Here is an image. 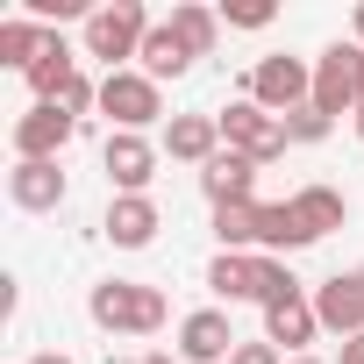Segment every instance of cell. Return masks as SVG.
<instances>
[{
  "label": "cell",
  "instance_id": "cell-1",
  "mask_svg": "<svg viewBox=\"0 0 364 364\" xmlns=\"http://www.w3.org/2000/svg\"><path fill=\"white\" fill-rule=\"evenodd\" d=\"M86 314H93L107 336H157L171 307H164V293L143 286V279H100V286L86 293Z\"/></svg>",
  "mask_w": 364,
  "mask_h": 364
},
{
  "label": "cell",
  "instance_id": "cell-2",
  "mask_svg": "<svg viewBox=\"0 0 364 364\" xmlns=\"http://www.w3.org/2000/svg\"><path fill=\"white\" fill-rule=\"evenodd\" d=\"M157 22L143 15V0H114V8H93L86 15V58H100L107 72H129L122 58H143V36Z\"/></svg>",
  "mask_w": 364,
  "mask_h": 364
},
{
  "label": "cell",
  "instance_id": "cell-3",
  "mask_svg": "<svg viewBox=\"0 0 364 364\" xmlns=\"http://www.w3.org/2000/svg\"><path fill=\"white\" fill-rule=\"evenodd\" d=\"M215 122H222V143H229V150H243L250 164H272V157H286V143H293V136H286V122H279V114H264L250 93H243V100H229Z\"/></svg>",
  "mask_w": 364,
  "mask_h": 364
},
{
  "label": "cell",
  "instance_id": "cell-4",
  "mask_svg": "<svg viewBox=\"0 0 364 364\" xmlns=\"http://www.w3.org/2000/svg\"><path fill=\"white\" fill-rule=\"evenodd\" d=\"M250 100L286 122L293 107L314 100V65H307V58H257V65H250Z\"/></svg>",
  "mask_w": 364,
  "mask_h": 364
},
{
  "label": "cell",
  "instance_id": "cell-5",
  "mask_svg": "<svg viewBox=\"0 0 364 364\" xmlns=\"http://www.w3.org/2000/svg\"><path fill=\"white\" fill-rule=\"evenodd\" d=\"M100 114H107L114 129L143 136V129L164 114V100H157V79H143V72H107V79H100Z\"/></svg>",
  "mask_w": 364,
  "mask_h": 364
},
{
  "label": "cell",
  "instance_id": "cell-6",
  "mask_svg": "<svg viewBox=\"0 0 364 364\" xmlns=\"http://www.w3.org/2000/svg\"><path fill=\"white\" fill-rule=\"evenodd\" d=\"M314 107L336 122V114H357V43H328L314 58Z\"/></svg>",
  "mask_w": 364,
  "mask_h": 364
},
{
  "label": "cell",
  "instance_id": "cell-7",
  "mask_svg": "<svg viewBox=\"0 0 364 364\" xmlns=\"http://www.w3.org/2000/svg\"><path fill=\"white\" fill-rule=\"evenodd\" d=\"M236 343H243V336L229 328L222 307H193L186 321H178V357H186V364H229Z\"/></svg>",
  "mask_w": 364,
  "mask_h": 364
},
{
  "label": "cell",
  "instance_id": "cell-8",
  "mask_svg": "<svg viewBox=\"0 0 364 364\" xmlns=\"http://www.w3.org/2000/svg\"><path fill=\"white\" fill-rule=\"evenodd\" d=\"M79 136V122L58 107V100H36L22 122H15V157H43V164H58V150Z\"/></svg>",
  "mask_w": 364,
  "mask_h": 364
},
{
  "label": "cell",
  "instance_id": "cell-9",
  "mask_svg": "<svg viewBox=\"0 0 364 364\" xmlns=\"http://www.w3.org/2000/svg\"><path fill=\"white\" fill-rule=\"evenodd\" d=\"M314 314H321V328L328 336H364V272H336V279H321L314 286Z\"/></svg>",
  "mask_w": 364,
  "mask_h": 364
},
{
  "label": "cell",
  "instance_id": "cell-10",
  "mask_svg": "<svg viewBox=\"0 0 364 364\" xmlns=\"http://www.w3.org/2000/svg\"><path fill=\"white\" fill-rule=\"evenodd\" d=\"M100 164H107V186H114V193H143L150 178H157V143H150V136L114 129V136H107V150H100Z\"/></svg>",
  "mask_w": 364,
  "mask_h": 364
},
{
  "label": "cell",
  "instance_id": "cell-11",
  "mask_svg": "<svg viewBox=\"0 0 364 364\" xmlns=\"http://www.w3.org/2000/svg\"><path fill=\"white\" fill-rule=\"evenodd\" d=\"M8 200H15L22 215H58V208H65V171L43 164V157H15V171H8Z\"/></svg>",
  "mask_w": 364,
  "mask_h": 364
},
{
  "label": "cell",
  "instance_id": "cell-12",
  "mask_svg": "<svg viewBox=\"0 0 364 364\" xmlns=\"http://www.w3.org/2000/svg\"><path fill=\"white\" fill-rule=\"evenodd\" d=\"M100 229H107L114 250H150V243H157V200H150V193H114Z\"/></svg>",
  "mask_w": 364,
  "mask_h": 364
},
{
  "label": "cell",
  "instance_id": "cell-13",
  "mask_svg": "<svg viewBox=\"0 0 364 364\" xmlns=\"http://www.w3.org/2000/svg\"><path fill=\"white\" fill-rule=\"evenodd\" d=\"M164 150H171L178 164H200V171H208L229 143H222V122H215V114H171V122H164Z\"/></svg>",
  "mask_w": 364,
  "mask_h": 364
},
{
  "label": "cell",
  "instance_id": "cell-14",
  "mask_svg": "<svg viewBox=\"0 0 364 364\" xmlns=\"http://www.w3.org/2000/svg\"><path fill=\"white\" fill-rule=\"evenodd\" d=\"M286 208H293V222H300V236H307V243H321L328 229H343V222H350V200H343L336 186H300V193H286Z\"/></svg>",
  "mask_w": 364,
  "mask_h": 364
},
{
  "label": "cell",
  "instance_id": "cell-15",
  "mask_svg": "<svg viewBox=\"0 0 364 364\" xmlns=\"http://www.w3.org/2000/svg\"><path fill=\"white\" fill-rule=\"evenodd\" d=\"M321 336V314L314 300H286V307H264V343H279L286 357H307V343Z\"/></svg>",
  "mask_w": 364,
  "mask_h": 364
},
{
  "label": "cell",
  "instance_id": "cell-16",
  "mask_svg": "<svg viewBox=\"0 0 364 364\" xmlns=\"http://www.w3.org/2000/svg\"><path fill=\"white\" fill-rule=\"evenodd\" d=\"M250 186H257V164H250L243 150H222V157L200 171V193H208L215 208H243V200H250Z\"/></svg>",
  "mask_w": 364,
  "mask_h": 364
},
{
  "label": "cell",
  "instance_id": "cell-17",
  "mask_svg": "<svg viewBox=\"0 0 364 364\" xmlns=\"http://www.w3.org/2000/svg\"><path fill=\"white\" fill-rule=\"evenodd\" d=\"M136 72H143V79H157V86H164V79H186V72H193V50L178 43V29H171V22H157V29L143 36Z\"/></svg>",
  "mask_w": 364,
  "mask_h": 364
},
{
  "label": "cell",
  "instance_id": "cell-18",
  "mask_svg": "<svg viewBox=\"0 0 364 364\" xmlns=\"http://www.w3.org/2000/svg\"><path fill=\"white\" fill-rule=\"evenodd\" d=\"M22 79H29V93H36V100H58V93L79 79V58L65 50V36H50V43H43V58H36Z\"/></svg>",
  "mask_w": 364,
  "mask_h": 364
},
{
  "label": "cell",
  "instance_id": "cell-19",
  "mask_svg": "<svg viewBox=\"0 0 364 364\" xmlns=\"http://www.w3.org/2000/svg\"><path fill=\"white\" fill-rule=\"evenodd\" d=\"M43 22L36 15H8V22H0V65H15V72H29L36 58H43Z\"/></svg>",
  "mask_w": 364,
  "mask_h": 364
},
{
  "label": "cell",
  "instance_id": "cell-20",
  "mask_svg": "<svg viewBox=\"0 0 364 364\" xmlns=\"http://www.w3.org/2000/svg\"><path fill=\"white\" fill-rule=\"evenodd\" d=\"M171 29H178V43H186L193 58H208V50L222 43V15L200 8V0H178V8H171Z\"/></svg>",
  "mask_w": 364,
  "mask_h": 364
},
{
  "label": "cell",
  "instance_id": "cell-21",
  "mask_svg": "<svg viewBox=\"0 0 364 364\" xmlns=\"http://www.w3.org/2000/svg\"><path fill=\"white\" fill-rule=\"evenodd\" d=\"M208 293H222V300H257V257L222 250V257L208 264Z\"/></svg>",
  "mask_w": 364,
  "mask_h": 364
},
{
  "label": "cell",
  "instance_id": "cell-22",
  "mask_svg": "<svg viewBox=\"0 0 364 364\" xmlns=\"http://www.w3.org/2000/svg\"><path fill=\"white\" fill-rule=\"evenodd\" d=\"M257 243L264 250H307V236H300V222H293L286 200H257Z\"/></svg>",
  "mask_w": 364,
  "mask_h": 364
},
{
  "label": "cell",
  "instance_id": "cell-23",
  "mask_svg": "<svg viewBox=\"0 0 364 364\" xmlns=\"http://www.w3.org/2000/svg\"><path fill=\"white\" fill-rule=\"evenodd\" d=\"M215 243L236 250V257H250V243H257V200H243V208H215Z\"/></svg>",
  "mask_w": 364,
  "mask_h": 364
},
{
  "label": "cell",
  "instance_id": "cell-24",
  "mask_svg": "<svg viewBox=\"0 0 364 364\" xmlns=\"http://www.w3.org/2000/svg\"><path fill=\"white\" fill-rule=\"evenodd\" d=\"M257 300H264V307H286V300H307V293H300L293 264H279V257H257Z\"/></svg>",
  "mask_w": 364,
  "mask_h": 364
},
{
  "label": "cell",
  "instance_id": "cell-25",
  "mask_svg": "<svg viewBox=\"0 0 364 364\" xmlns=\"http://www.w3.org/2000/svg\"><path fill=\"white\" fill-rule=\"evenodd\" d=\"M272 0H229V8H222V29H272Z\"/></svg>",
  "mask_w": 364,
  "mask_h": 364
},
{
  "label": "cell",
  "instance_id": "cell-26",
  "mask_svg": "<svg viewBox=\"0 0 364 364\" xmlns=\"http://www.w3.org/2000/svg\"><path fill=\"white\" fill-rule=\"evenodd\" d=\"M328 129H336V122H328V114H321V107H314V100H307V107H293V114H286V136H293V143H321V136H328Z\"/></svg>",
  "mask_w": 364,
  "mask_h": 364
},
{
  "label": "cell",
  "instance_id": "cell-27",
  "mask_svg": "<svg viewBox=\"0 0 364 364\" xmlns=\"http://www.w3.org/2000/svg\"><path fill=\"white\" fill-rule=\"evenodd\" d=\"M58 107H65V114H72V122H79V114H93V107H100V86H93V79H86V72H79V79H72V86H65V93H58Z\"/></svg>",
  "mask_w": 364,
  "mask_h": 364
},
{
  "label": "cell",
  "instance_id": "cell-28",
  "mask_svg": "<svg viewBox=\"0 0 364 364\" xmlns=\"http://www.w3.org/2000/svg\"><path fill=\"white\" fill-rule=\"evenodd\" d=\"M229 364H286V357H279V343H264V336H257V343H236V357H229Z\"/></svg>",
  "mask_w": 364,
  "mask_h": 364
},
{
  "label": "cell",
  "instance_id": "cell-29",
  "mask_svg": "<svg viewBox=\"0 0 364 364\" xmlns=\"http://www.w3.org/2000/svg\"><path fill=\"white\" fill-rule=\"evenodd\" d=\"M336 364H364V336H350V343H343V357H336Z\"/></svg>",
  "mask_w": 364,
  "mask_h": 364
},
{
  "label": "cell",
  "instance_id": "cell-30",
  "mask_svg": "<svg viewBox=\"0 0 364 364\" xmlns=\"http://www.w3.org/2000/svg\"><path fill=\"white\" fill-rule=\"evenodd\" d=\"M29 364H72V357H65V350H36Z\"/></svg>",
  "mask_w": 364,
  "mask_h": 364
},
{
  "label": "cell",
  "instance_id": "cell-31",
  "mask_svg": "<svg viewBox=\"0 0 364 364\" xmlns=\"http://www.w3.org/2000/svg\"><path fill=\"white\" fill-rule=\"evenodd\" d=\"M357 107H364V43H357Z\"/></svg>",
  "mask_w": 364,
  "mask_h": 364
},
{
  "label": "cell",
  "instance_id": "cell-32",
  "mask_svg": "<svg viewBox=\"0 0 364 364\" xmlns=\"http://www.w3.org/2000/svg\"><path fill=\"white\" fill-rule=\"evenodd\" d=\"M136 364H171V350H150V357H136Z\"/></svg>",
  "mask_w": 364,
  "mask_h": 364
},
{
  "label": "cell",
  "instance_id": "cell-33",
  "mask_svg": "<svg viewBox=\"0 0 364 364\" xmlns=\"http://www.w3.org/2000/svg\"><path fill=\"white\" fill-rule=\"evenodd\" d=\"M350 22H357V43H364V0H357V15H350Z\"/></svg>",
  "mask_w": 364,
  "mask_h": 364
},
{
  "label": "cell",
  "instance_id": "cell-34",
  "mask_svg": "<svg viewBox=\"0 0 364 364\" xmlns=\"http://www.w3.org/2000/svg\"><path fill=\"white\" fill-rule=\"evenodd\" d=\"M350 122H357V143H364V107H357V114H350Z\"/></svg>",
  "mask_w": 364,
  "mask_h": 364
},
{
  "label": "cell",
  "instance_id": "cell-35",
  "mask_svg": "<svg viewBox=\"0 0 364 364\" xmlns=\"http://www.w3.org/2000/svg\"><path fill=\"white\" fill-rule=\"evenodd\" d=\"M286 364H321V357H286Z\"/></svg>",
  "mask_w": 364,
  "mask_h": 364
}]
</instances>
